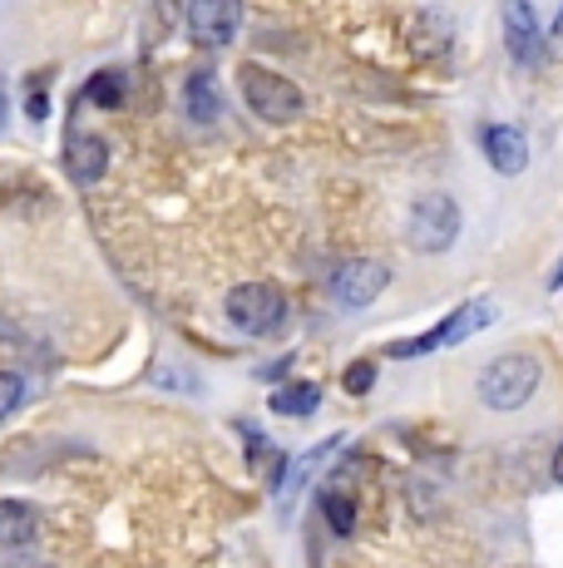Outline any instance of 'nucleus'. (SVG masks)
Here are the masks:
<instances>
[{
    "label": "nucleus",
    "mask_w": 563,
    "mask_h": 568,
    "mask_svg": "<svg viewBox=\"0 0 563 568\" xmlns=\"http://www.w3.org/2000/svg\"><path fill=\"white\" fill-rule=\"evenodd\" d=\"M490 322H494V302H464V307H454L440 326H430L426 336L396 342L386 356H396V362H416V356H430V352H440V346H460V342H470V336H474V332H484Z\"/></svg>",
    "instance_id": "obj_3"
},
{
    "label": "nucleus",
    "mask_w": 563,
    "mask_h": 568,
    "mask_svg": "<svg viewBox=\"0 0 563 568\" xmlns=\"http://www.w3.org/2000/svg\"><path fill=\"white\" fill-rule=\"evenodd\" d=\"M480 144H484V154H490V163L500 173H524V163H529V139L519 134L514 124H490V129H480Z\"/></svg>",
    "instance_id": "obj_9"
},
{
    "label": "nucleus",
    "mask_w": 563,
    "mask_h": 568,
    "mask_svg": "<svg viewBox=\"0 0 563 568\" xmlns=\"http://www.w3.org/2000/svg\"><path fill=\"white\" fill-rule=\"evenodd\" d=\"M35 509L20 505V499H0V549H25V544H35Z\"/></svg>",
    "instance_id": "obj_11"
},
{
    "label": "nucleus",
    "mask_w": 563,
    "mask_h": 568,
    "mask_svg": "<svg viewBox=\"0 0 563 568\" xmlns=\"http://www.w3.org/2000/svg\"><path fill=\"white\" fill-rule=\"evenodd\" d=\"M386 282H391V267L386 262H371V257H351L341 262L337 272H331V297H337V307H371L376 297L386 292Z\"/></svg>",
    "instance_id": "obj_6"
},
{
    "label": "nucleus",
    "mask_w": 563,
    "mask_h": 568,
    "mask_svg": "<svg viewBox=\"0 0 563 568\" xmlns=\"http://www.w3.org/2000/svg\"><path fill=\"white\" fill-rule=\"evenodd\" d=\"M406 233L416 253H446V247H454V237H460V203L450 193H426V199H416V207H410Z\"/></svg>",
    "instance_id": "obj_5"
},
{
    "label": "nucleus",
    "mask_w": 563,
    "mask_h": 568,
    "mask_svg": "<svg viewBox=\"0 0 563 568\" xmlns=\"http://www.w3.org/2000/svg\"><path fill=\"white\" fill-rule=\"evenodd\" d=\"M84 100L100 104V109L124 104V74H119V70H100L90 84H84Z\"/></svg>",
    "instance_id": "obj_14"
},
{
    "label": "nucleus",
    "mask_w": 563,
    "mask_h": 568,
    "mask_svg": "<svg viewBox=\"0 0 563 568\" xmlns=\"http://www.w3.org/2000/svg\"><path fill=\"white\" fill-rule=\"evenodd\" d=\"M504 45L519 70H539L544 64V30H539L534 6H524V0H509L504 6Z\"/></svg>",
    "instance_id": "obj_7"
},
{
    "label": "nucleus",
    "mask_w": 563,
    "mask_h": 568,
    "mask_svg": "<svg viewBox=\"0 0 563 568\" xmlns=\"http://www.w3.org/2000/svg\"><path fill=\"white\" fill-rule=\"evenodd\" d=\"M237 84H243V100L253 109L257 119H267V124H291V119H301V90L287 80V74H273L263 70V64H243L237 70Z\"/></svg>",
    "instance_id": "obj_2"
},
{
    "label": "nucleus",
    "mask_w": 563,
    "mask_h": 568,
    "mask_svg": "<svg viewBox=\"0 0 563 568\" xmlns=\"http://www.w3.org/2000/svg\"><path fill=\"white\" fill-rule=\"evenodd\" d=\"M549 287H554V292L563 287V262H559V267H554V277H549Z\"/></svg>",
    "instance_id": "obj_21"
},
{
    "label": "nucleus",
    "mask_w": 563,
    "mask_h": 568,
    "mask_svg": "<svg viewBox=\"0 0 563 568\" xmlns=\"http://www.w3.org/2000/svg\"><path fill=\"white\" fill-rule=\"evenodd\" d=\"M237 26H243V10L233 0H193L188 6V30L203 45H227L237 36Z\"/></svg>",
    "instance_id": "obj_8"
},
{
    "label": "nucleus",
    "mask_w": 563,
    "mask_h": 568,
    "mask_svg": "<svg viewBox=\"0 0 563 568\" xmlns=\"http://www.w3.org/2000/svg\"><path fill=\"white\" fill-rule=\"evenodd\" d=\"M317 406H321V390L311 386V381H297V386L273 390V410L277 415H311Z\"/></svg>",
    "instance_id": "obj_13"
},
{
    "label": "nucleus",
    "mask_w": 563,
    "mask_h": 568,
    "mask_svg": "<svg viewBox=\"0 0 563 568\" xmlns=\"http://www.w3.org/2000/svg\"><path fill=\"white\" fill-rule=\"evenodd\" d=\"M554 479L563 485V445H559V455H554Z\"/></svg>",
    "instance_id": "obj_20"
},
{
    "label": "nucleus",
    "mask_w": 563,
    "mask_h": 568,
    "mask_svg": "<svg viewBox=\"0 0 563 568\" xmlns=\"http://www.w3.org/2000/svg\"><path fill=\"white\" fill-rule=\"evenodd\" d=\"M25 114L35 119V124H40V119L50 114V94H45V84H40V90H30V94H25Z\"/></svg>",
    "instance_id": "obj_19"
},
{
    "label": "nucleus",
    "mask_w": 563,
    "mask_h": 568,
    "mask_svg": "<svg viewBox=\"0 0 563 568\" xmlns=\"http://www.w3.org/2000/svg\"><path fill=\"white\" fill-rule=\"evenodd\" d=\"M0 114H6V80H0Z\"/></svg>",
    "instance_id": "obj_23"
},
{
    "label": "nucleus",
    "mask_w": 563,
    "mask_h": 568,
    "mask_svg": "<svg viewBox=\"0 0 563 568\" xmlns=\"http://www.w3.org/2000/svg\"><path fill=\"white\" fill-rule=\"evenodd\" d=\"M321 515H327L331 534L356 529V505H351V495H341V489H321Z\"/></svg>",
    "instance_id": "obj_15"
},
{
    "label": "nucleus",
    "mask_w": 563,
    "mask_h": 568,
    "mask_svg": "<svg viewBox=\"0 0 563 568\" xmlns=\"http://www.w3.org/2000/svg\"><path fill=\"white\" fill-rule=\"evenodd\" d=\"M539 381H544V366L529 352H509L500 362H490L480 371V400L490 410H519L534 400Z\"/></svg>",
    "instance_id": "obj_1"
},
{
    "label": "nucleus",
    "mask_w": 563,
    "mask_h": 568,
    "mask_svg": "<svg viewBox=\"0 0 563 568\" xmlns=\"http://www.w3.org/2000/svg\"><path fill=\"white\" fill-rule=\"evenodd\" d=\"M20 400H25V381H20L16 371H0V420H6V415H16Z\"/></svg>",
    "instance_id": "obj_16"
},
{
    "label": "nucleus",
    "mask_w": 563,
    "mask_h": 568,
    "mask_svg": "<svg viewBox=\"0 0 563 568\" xmlns=\"http://www.w3.org/2000/svg\"><path fill=\"white\" fill-rule=\"evenodd\" d=\"M227 322L243 336H273L287 322V297L267 282H243V287L227 292Z\"/></svg>",
    "instance_id": "obj_4"
},
{
    "label": "nucleus",
    "mask_w": 563,
    "mask_h": 568,
    "mask_svg": "<svg viewBox=\"0 0 563 568\" xmlns=\"http://www.w3.org/2000/svg\"><path fill=\"white\" fill-rule=\"evenodd\" d=\"M346 390H351V396H366V390L376 386V366L371 362H356V366H346Z\"/></svg>",
    "instance_id": "obj_17"
},
{
    "label": "nucleus",
    "mask_w": 563,
    "mask_h": 568,
    "mask_svg": "<svg viewBox=\"0 0 563 568\" xmlns=\"http://www.w3.org/2000/svg\"><path fill=\"white\" fill-rule=\"evenodd\" d=\"M183 104H188L193 124H213V119L223 114V100H218V84H213V74H193V80L183 84Z\"/></svg>",
    "instance_id": "obj_12"
},
{
    "label": "nucleus",
    "mask_w": 563,
    "mask_h": 568,
    "mask_svg": "<svg viewBox=\"0 0 563 568\" xmlns=\"http://www.w3.org/2000/svg\"><path fill=\"white\" fill-rule=\"evenodd\" d=\"M154 386H183V390H198V376H188V371H173V366H158V371H154Z\"/></svg>",
    "instance_id": "obj_18"
},
{
    "label": "nucleus",
    "mask_w": 563,
    "mask_h": 568,
    "mask_svg": "<svg viewBox=\"0 0 563 568\" xmlns=\"http://www.w3.org/2000/svg\"><path fill=\"white\" fill-rule=\"evenodd\" d=\"M110 169V144L100 134H74L70 139V179L74 183H94Z\"/></svg>",
    "instance_id": "obj_10"
},
{
    "label": "nucleus",
    "mask_w": 563,
    "mask_h": 568,
    "mask_svg": "<svg viewBox=\"0 0 563 568\" xmlns=\"http://www.w3.org/2000/svg\"><path fill=\"white\" fill-rule=\"evenodd\" d=\"M554 40L563 45V10H559V20H554Z\"/></svg>",
    "instance_id": "obj_22"
}]
</instances>
